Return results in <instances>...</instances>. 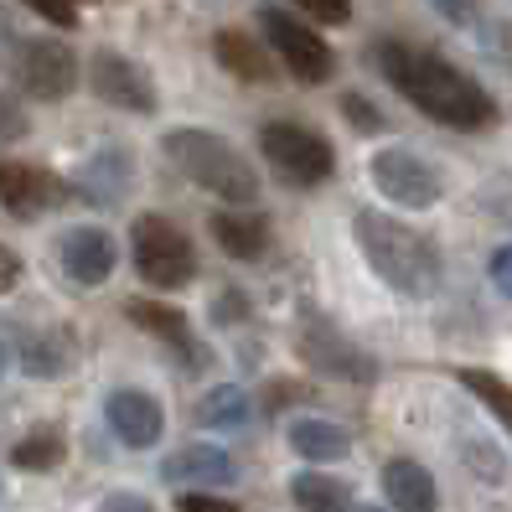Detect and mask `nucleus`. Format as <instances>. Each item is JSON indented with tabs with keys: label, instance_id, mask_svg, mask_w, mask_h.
I'll use <instances>...</instances> for the list:
<instances>
[{
	"label": "nucleus",
	"instance_id": "nucleus-1",
	"mask_svg": "<svg viewBox=\"0 0 512 512\" xmlns=\"http://www.w3.org/2000/svg\"><path fill=\"white\" fill-rule=\"evenodd\" d=\"M378 63H383L388 83H394L409 104L425 109L435 125H450V130H487V125H497V99L471 73H461L456 63H445V57H435L425 47H409V42H383Z\"/></svg>",
	"mask_w": 512,
	"mask_h": 512
},
{
	"label": "nucleus",
	"instance_id": "nucleus-2",
	"mask_svg": "<svg viewBox=\"0 0 512 512\" xmlns=\"http://www.w3.org/2000/svg\"><path fill=\"white\" fill-rule=\"evenodd\" d=\"M352 233H357V249H363L368 269L388 290H399L409 300L440 290V249L425 233H414L409 223L378 213V207H363L352 218Z\"/></svg>",
	"mask_w": 512,
	"mask_h": 512
},
{
	"label": "nucleus",
	"instance_id": "nucleus-3",
	"mask_svg": "<svg viewBox=\"0 0 512 512\" xmlns=\"http://www.w3.org/2000/svg\"><path fill=\"white\" fill-rule=\"evenodd\" d=\"M161 150H166V161L182 171L187 182H197L202 192L223 197L228 207H254L259 176H254L249 156L233 140H223L213 130H171L161 140Z\"/></svg>",
	"mask_w": 512,
	"mask_h": 512
},
{
	"label": "nucleus",
	"instance_id": "nucleus-4",
	"mask_svg": "<svg viewBox=\"0 0 512 512\" xmlns=\"http://www.w3.org/2000/svg\"><path fill=\"white\" fill-rule=\"evenodd\" d=\"M130 254H135L140 280L156 285V290H182V285L197 280V249H192V238L176 228L171 218H161V213L135 218Z\"/></svg>",
	"mask_w": 512,
	"mask_h": 512
},
{
	"label": "nucleus",
	"instance_id": "nucleus-5",
	"mask_svg": "<svg viewBox=\"0 0 512 512\" xmlns=\"http://www.w3.org/2000/svg\"><path fill=\"white\" fill-rule=\"evenodd\" d=\"M259 156L290 187H321L326 176L337 171L331 145L316 130H306V125H290V119H275V125L259 130Z\"/></svg>",
	"mask_w": 512,
	"mask_h": 512
},
{
	"label": "nucleus",
	"instance_id": "nucleus-6",
	"mask_svg": "<svg viewBox=\"0 0 512 512\" xmlns=\"http://www.w3.org/2000/svg\"><path fill=\"white\" fill-rule=\"evenodd\" d=\"M295 352L300 363H311L321 378H342V383H373L378 363L357 347L352 337H342L326 316H300L295 326Z\"/></svg>",
	"mask_w": 512,
	"mask_h": 512
},
{
	"label": "nucleus",
	"instance_id": "nucleus-7",
	"mask_svg": "<svg viewBox=\"0 0 512 512\" xmlns=\"http://www.w3.org/2000/svg\"><path fill=\"white\" fill-rule=\"evenodd\" d=\"M259 26H264L269 47H275V57L285 63V73H295L300 83H326L331 73H337V52H331L306 21H295L290 11L264 6L259 11Z\"/></svg>",
	"mask_w": 512,
	"mask_h": 512
},
{
	"label": "nucleus",
	"instance_id": "nucleus-8",
	"mask_svg": "<svg viewBox=\"0 0 512 512\" xmlns=\"http://www.w3.org/2000/svg\"><path fill=\"white\" fill-rule=\"evenodd\" d=\"M368 176H373V187L388 197V202H399V207H435L440 202V176L430 161H419L409 145H383L378 156L368 161Z\"/></svg>",
	"mask_w": 512,
	"mask_h": 512
},
{
	"label": "nucleus",
	"instance_id": "nucleus-9",
	"mask_svg": "<svg viewBox=\"0 0 512 512\" xmlns=\"http://www.w3.org/2000/svg\"><path fill=\"white\" fill-rule=\"evenodd\" d=\"M16 83H21L32 99H42V104L68 99L73 88H78V57H73L63 42L37 37V42H26V47L16 52Z\"/></svg>",
	"mask_w": 512,
	"mask_h": 512
},
{
	"label": "nucleus",
	"instance_id": "nucleus-10",
	"mask_svg": "<svg viewBox=\"0 0 512 512\" xmlns=\"http://www.w3.org/2000/svg\"><path fill=\"white\" fill-rule=\"evenodd\" d=\"M88 83H94V94L114 109H130V114H156V83L140 63L119 52H94V63H88Z\"/></svg>",
	"mask_w": 512,
	"mask_h": 512
},
{
	"label": "nucleus",
	"instance_id": "nucleus-11",
	"mask_svg": "<svg viewBox=\"0 0 512 512\" xmlns=\"http://www.w3.org/2000/svg\"><path fill=\"white\" fill-rule=\"evenodd\" d=\"M0 202H6L11 218H42V213L68 202V187H63V176H52L42 166L6 161L0 166Z\"/></svg>",
	"mask_w": 512,
	"mask_h": 512
},
{
	"label": "nucleus",
	"instance_id": "nucleus-12",
	"mask_svg": "<svg viewBox=\"0 0 512 512\" xmlns=\"http://www.w3.org/2000/svg\"><path fill=\"white\" fill-rule=\"evenodd\" d=\"M104 419L130 450H150L166 430V409H161L156 394H145V388H114L109 404H104Z\"/></svg>",
	"mask_w": 512,
	"mask_h": 512
},
{
	"label": "nucleus",
	"instance_id": "nucleus-13",
	"mask_svg": "<svg viewBox=\"0 0 512 512\" xmlns=\"http://www.w3.org/2000/svg\"><path fill=\"white\" fill-rule=\"evenodd\" d=\"M114 259H119V249H114V238L104 228H68L63 244H57V264H63V275L73 285H83V290L104 285L114 275Z\"/></svg>",
	"mask_w": 512,
	"mask_h": 512
},
{
	"label": "nucleus",
	"instance_id": "nucleus-14",
	"mask_svg": "<svg viewBox=\"0 0 512 512\" xmlns=\"http://www.w3.org/2000/svg\"><path fill=\"white\" fill-rule=\"evenodd\" d=\"M233 476H238V466L223 445H182L161 461V481H171V487H207L213 492V487H228Z\"/></svg>",
	"mask_w": 512,
	"mask_h": 512
},
{
	"label": "nucleus",
	"instance_id": "nucleus-15",
	"mask_svg": "<svg viewBox=\"0 0 512 512\" xmlns=\"http://www.w3.org/2000/svg\"><path fill=\"white\" fill-rule=\"evenodd\" d=\"M207 228H213L218 249H223L228 259L254 264V259L269 254V218L254 213V207H218V213L207 218Z\"/></svg>",
	"mask_w": 512,
	"mask_h": 512
},
{
	"label": "nucleus",
	"instance_id": "nucleus-16",
	"mask_svg": "<svg viewBox=\"0 0 512 512\" xmlns=\"http://www.w3.org/2000/svg\"><path fill=\"white\" fill-rule=\"evenodd\" d=\"M130 182H135V161L125 156V150H114V145L78 166V192L88 202H99V207H114L119 197L130 192Z\"/></svg>",
	"mask_w": 512,
	"mask_h": 512
},
{
	"label": "nucleus",
	"instance_id": "nucleus-17",
	"mask_svg": "<svg viewBox=\"0 0 512 512\" xmlns=\"http://www.w3.org/2000/svg\"><path fill=\"white\" fill-rule=\"evenodd\" d=\"M213 57L238 78V83H275V63H269V52L254 42V32H244V26H223V32L213 37Z\"/></svg>",
	"mask_w": 512,
	"mask_h": 512
},
{
	"label": "nucleus",
	"instance_id": "nucleus-18",
	"mask_svg": "<svg viewBox=\"0 0 512 512\" xmlns=\"http://www.w3.org/2000/svg\"><path fill=\"white\" fill-rule=\"evenodd\" d=\"M21 368L32 378H63L78 363V347L63 326H37V331H21Z\"/></svg>",
	"mask_w": 512,
	"mask_h": 512
},
{
	"label": "nucleus",
	"instance_id": "nucleus-19",
	"mask_svg": "<svg viewBox=\"0 0 512 512\" xmlns=\"http://www.w3.org/2000/svg\"><path fill=\"white\" fill-rule=\"evenodd\" d=\"M383 492H388V502H394V512H435L440 507L435 476L419 461H404V456L383 466Z\"/></svg>",
	"mask_w": 512,
	"mask_h": 512
},
{
	"label": "nucleus",
	"instance_id": "nucleus-20",
	"mask_svg": "<svg viewBox=\"0 0 512 512\" xmlns=\"http://www.w3.org/2000/svg\"><path fill=\"white\" fill-rule=\"evenodd\" d=\"M290 502L300 512H352V481L326 471H300L290 476Z\"/></svg>",
	"mask_w": 512,
	"mask_h": 512
},
{
	"label": "nucleus",
	"instance_id": "nucleus-21",
	"mask_svg": "<svg viewBox=\"0 0 512 512\" xmlns=\"http://www.w3.org/2000/svg\"><path fill=\"white\" fill-rule=\"evenodd\" d=\"M130 321L140 326V331H150V337H161V342H171L176 352H187L192 357V368H197V342H192V331H187V316L176 311V306H161V300H130Z\"/></svg>",
	"mask_w": 512,
	"mask_h": 512
},
{
	"label": "nucleus",
	"instance_id": "nucleus-22",
	"mask_svg": "<svg viewBox=\"0 0 512 512\" xmlns=\"http://www.w3.org/2000/svg\"><path fill=\"white\" fill-rule=\"evenodd\" d=\"M249 414H254V399L244 394V388H207V394L197 399V425L202 430H244L249 425Z\"/></svg>",
	"mask_w": 512,
	"mask_h": 512
},
{
	"label": "nucleus",
	"instance_id": "nucleus-23",
	"mask_svg": "<svg viewBox=\"0 0 512 512\" xmlns=\"http://www.w3.org/2000/svg\"><path fill=\"white\" fill-rule=\"evenodd\" d=\"M290 450L306 456V461H342L352 450V440H347V430L331 425V419H295L290 425Z\"/></svg>",
	"mask_w": 512,
	"mask_h": 512
},
{
	"label": "nucleus",
	"instance_id": "nucleus-24",
	"mask_svg": "<svg viewBox=\"0 0 512 512\" xmlns=\"http://www.w3.org/2000/svg\"><path fill=\"white\" fill-rule=\"evenodd\" d=\"M63 456H68V445L57 430H32L26 440L11 445V466H21V471H57Z\"/></svg>",
	"mask_w": 512,
	"mask_h": 512
},
{
	"label": "nucleus",
	"instance_id": "nucleus-25",
	"mask_svg": "<svg viewBox=\"0 0 512 512\" xmlns=\"http://www.w3.org/2000/svg\"><path fill=\"white\" fill-rule=\"evenodd\" d=\"M461 383H466L471 394H476L481 404H487V409L502 419V430L512 435V383H507V378H497V373H487V368H466V373H461Z\"/></svg>",
	"mask_w": 512,
	"mask_h": 512
},
{
	"label": "nucleus",
	"instance_id": "nucleus-26",
	"mask_svg": "<svg viewBox=\"0 0 512 512\" xmlns=\"http://www.w3.org/2000/svg\"><path fill=\"white\" fill-rule=\"evenodd\" d=\"M295 6L306 11L311 21H321V26H342L352 16V0H295Z\"/></svg>",
	"mask_w": 512,
	"mask_h": 512
},
{
	"label": "nucleus",
	"instance_id": "nucleus-27",
	"mask_svg": "<svg viewBox=\"0 0 512 512\" xmlns=\"http://www.w3.org/2000/svg\"><path fill=\"white\" fill-rule=\"evenodd\" d=\"M342 109L352 114V125H357V130H363V135H373V130H383V114H378V109H373V104H368L363 94H347V99H342Z\"/></svg>",
	"mask_w": 512,
	"mask_h": 512
},
{
	"label": "nucleus",
	"instance_id": "nucleus-28",
	"mask_svg": "<svg viewBox=\"0 0 512 512\" xmlns=\"http://www.w3.org/2000/svg\"><path fill=\"white\" fill-rule=\"evenodd\" d=\"M21 6H32L37 16H47L52 26H73L78 11H73V0H21Z\"/></svg>",
	"mask_w": 512,
	"mask_h": 512
},
{
	"label": "nucleus",
	"instance_id": "nucleus-29",
	"mask_svg": "<svg viewBox=\"0 0 512 512\" xmlns=\"http://www.w3.org/2000/svg\"><path fill=\"white\" fill-rule=\"evenodd\" d=\"M26 135V114L6 99V94H0V145H6V140H21Z\"/></svg>",
	"mask_w": 512,
	"mask_h": 512
},
{
	"label": "nucleus",
	"instance_id": "nucleus-30",
	"mask_svg": "<svg viewBox=\"0 0 512 512\" xmlns=\"http://www.w3.org/2000/svg\"><path fill=\"white\" fill-rule=\"evenodd\" d=\"M182 512H238V502H228V497H213V492H187L182 502H176Z\"/></svg>",
	"mask_w": 512,
	"mask_h": 512
},
{
	"label": "nucleus",
	"instance_id": "nucleus-31",
	"mask_svg": "<svg viewBox=\"0 0 512 512\" xmlns=\"http://www.w3.org/2000/svg\"><path fill=\"white\" fill-rule=\"evenodd\" d=\"M492 285H497V295H507L512 300V244H502L497 254H492Z\"/></svg>",
	"mask_w": 512,
	"mask_h": 512
},
{
	"label": "nucleus",
	"instance_id": "nucleus-32",
	"mask_svg": "<svg viewBox=\"0 0 512 512\" xmlns=\"http://www.w3.org/2000/svg\"><path fill=\"white\" fill-rule=\"evenodd\" d=\"M99 512H156L140 492H109L104 502H99Z\"/></svg>",
	"mask_w": 512,
	"mask_h": 512
},
{
	"label": "nucleus",
	"instance_id": "nucleus-33",
	"mask_svg": "<svg viewBox=\"0 0 512 512\" xmlns=\"http://www.w3.org/2000/svg\"><path fill=\"white\" fill-rule=\"evenodd\" d=\"M430 6H435V11L445 16V21H456V26L476 16V0H430Z\"/></svg>",
	"mask_w": 512,
	"mask_h": 512
},
{
	"label": "nucleus",
	"instance_id": "nucleus-34",
	"mask_svg": "<svg viewBox=\"0 0 512 512\" xmlns=\"http://www.w3.org/2000/svg\"><path fill=\"white\" fill-rule=\"evenodd\" d=\"M16 280H21V259H16V254H11L6 244H0V295H6V290H11Z\"/></svg>",
	"mask_w": 512,
	"mask_h": 512
},
{
	"label": "nucleus",
	"instance_id": "nucleus-35",
	"mask_svg": "<svg viewBox=\"0 0 512 512\" xmlns=\"http://www.w3.org/2000/svg\"><path fill=\"white\" fill-rule=\"evenodd\" d=\"M6 368H11V347H6V337H0V378H6Z\"/></svg>",
	"mask_w": 512,
	"mask_h": 512
},
{
	"label": "nucleus",
	"instance_id": "nucleus-36",
	"mask_svg": "<svg viewBox=\"0 0 512 512\" xmlns=\"http://www.w3.org/2000/svg\"><path fill=\"white\" fill-rule=\"evenodd\" d=\"M352 512H378V507H352Z\"/></svg>",
	"mask_w": 512,
	"mask_h": 512
}]
</instances>
